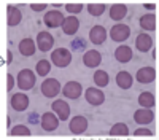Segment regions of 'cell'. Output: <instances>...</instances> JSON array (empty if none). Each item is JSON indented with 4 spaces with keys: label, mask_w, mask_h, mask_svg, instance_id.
<instances>
[{
    "label": "cell",
    "mask_w": 159,
    "mask_h": 140,
    "mask_svg": "<svg viewBox=\"0 0 159 140\" xmlns=\"http://www.w3.org/2000/svg\"><path fill=\"white\" fill-rule=\"evenodd\" d=\"M51 61L56 67H67L69 64L72 62V53L67 48H56L54 51L51 53Z\"/></svg>",
    "instance_id": "6da1fadb"
},
{
    "label": "cell",
    "mask_w": 159,
    "mask_h": 140,
    "mask_svg": "<svg viewBox=\"0 0 159 140\" xmlns=\"http://www.w3.org/2000/svg\"><path fill=\"white\" fill-rule=\"evenodd\" d=\"M34 84H35V75L32 70L24 69L18 73V86L22 91H29V89L34 88Z\"/></svg>",
    "instance_id": "7a4b0ae2"
},
{
    "label": "cell",
    "mask_w": 159,
    "mask_h": 140,
    "mask_svg": "<svg viewBox=\"0 0 159 140\" xmlns=\"http://www.w3.org/2000/svg\"><path fill=\"white\" fill-rule=\"evenodd\" d=\"M61 91V83L56 78H48L42 83V94L45 97H54Z\"/></svg>",
    "instance_id": "3957f363"
},
{
    "label": "cell",
    "mask_w": 159,
    "mask_h": 140,
    "mask_svg": "<svg viewBox=\"0 0 159 140\" xmlns=\"http://www.w3.org/2000/svg\"><path fill=\"white\" fill-rule=\"evenodd\" d=\"M129 35H130V29L126 24H115L110 30V37L115 42H124L129 38Z\"/></svg>",
    "instance_id": "277c9868"
},
{
    "label": "cell",
    "mask_w": 159,
    "mask_h": 140,
    "mask_svg": "<svg viewBox=\"0 0 159 140\" xmlns=\"http://www.w3.org/2000/svg\"><path fill=\"white\" fill-rule=\"evenodd\" d=\"M64 15L61 11H57V10H52V11H48L46 15H45V18H43V22L48 25V27H52V29H56V27H59V25H62V22H64Z\"/></svg>",
    "instance_id": "5b68a950"
},
{
    "label": "cell",
    "mask_w": 159,
    "mask_h": 140,
    "mask_svg": "<svg viewBox=\"0 0 159 140\" xmlns=\"http://www.w3.org/2000/svg\"><path fill=\"white\" fill-rule=\"evenodd\" d=\"M51 108L54 110V113L57 115L59 120H62V121H65V120L70 116V105L65 100H62V99H57V100L52 102Z\"/></svg>",
    "instance_id": "8992f818"
},
{
    "label": "cell",
    "mask_w": 159,
    "mask_h": 140,
    "mask_svg": "<svg viewBox=\"0 0 159 140\" xmlns=\"http://www.w3.org/2000/svg\"><path fill=\"white\" fill-rule=\"evenodd\" d=\"M40 121H42V127H43L45 131H48V132L57 129V126H59V116H56V115L51 113V111L43 113Z\"/></svg>",
    "instance_id": "52a82bcc"
},
{
    "label": "cell",
    "mask_w": 159,
    "mask_h": 140,
    "mask_svg": "<svg viewBox=\"0 0 159 140\" xmlns=\"http://www.w3.org/2000/svg\"><path fill=\"white\" fill-rule=\"evenodd\" d=\"M83 62H84V65L89 67V69H94V67H99L100 65V62H102V56L99 51L96 49H89L84 53L83 56Z\"/></svg>",
    "instance_id": "ba28073f"
},
{
    "label": "cell",
    "mask_w": 159,
    "mask_h": 140,
    "mask_svg": "<svg viewBox=\"0 0 159 140\" xmlns=\"http://www.w3.org/2000/svg\"><path fill=\"white\" fill-rule=\"evenodd\" d=\"M54 45V38L49 32H40L37 35V46L40 48V51H49Z\"/></svg>",
    "instance_id": "9c48e42d"
},
{
    "label": "cell",
    "mask_w": 159,
    "mask_h": 140,
    "mask_svg": "<svg viewBox=\"0 0 159 140\" xmlns=\"http://www.w3.org/2000/svg\"><path fill=\"white\" fill-rule=\"evenodd\" d=\"M86 100L91 105H100L105 100V94L97 88H88L86 89Z\"/></svg>",
    "instance_id": "30bf717a"
},
{
    "label": "cell",
    "mask_w": 159,
    "mask_h": 140,
    "mask_svg": "<svg viewBox=\"0 0 159 140\" xmlns=\"http://www.w3.org/2000/svg\"><path fill=\"white\" fill-rule=\"evenodd\" d=\"M11 107L15 108L16 111H22L29 107V97L25 94H21V93H16L11 96V100H10Z\"/></svg>",
    "instance_id": "8fae6325"
},
{
    "label": "cell",
    "mask_w": 159,
    "mask_h": 140,
    "mask_svg": "<svg viewBox=\"0 0 159 140\" xmlns=\"http://www.w3.org/2000/svg\"><path fill=\"white\" fill-rule=\"evenodd\" d=\"M89 38L94 45H102L105 40H107V30L102 25H94L89 32Z\"/></svg>",
    "instance_id": "7c38bea8"
},
{
    "label": "cell",
    "mask_w": 159,
    "mask_h": 140,
    "mask_svg": "<svg viewBox=\"0 0 159 140\" xmlns=\"http://www.w3.org/2000/svg\"><path fill=\"white\" fill-rule=\"evenodd\" d=\"M81 91H83L81 84L76 83V81H69L62 89L64 96H67L69 99H78L80 96H81Z\"/></svg>",
    "instance_id": "4fadbf2b"
},
{
    "label": "cell",
    "mask_w": 159,
    "mask_h": 140,
    "mask_svg": "<svg viewBox=\"0 0 159 140\" xmlns=\"http://www.w3.org/2000/svg\"><path fill=\"white\" fill-rule=\"evenodd\" d=\"M154 120V113L150 108H140L134 113V121L139 124H150Z\"/></svg>",
    "instance_id": "5bb4252c"
},
{
    "label": "cell",
    "mask_w": 159,
    "mask_h": 140,
    "mask_svg": "<svg viewBox=\"0 0 159 140\" xmlns=\"http://www.w3.org/2000/svg\"><path fill=\"white\" fill-rule=\"evenodd\" d=\"M69 129L73 134H83L88 129V120L84 116H75L70 123H69Z\"/></svg>",
    "instance_id": "9a60e30c"
},
{
    "label": "cell",
    "mask_w": 159,
    "mask_h": 140,
    "mask_svg": "<svg viewBox=\"0 0 159 140\" xmlns=\"http://www.w3.org/2000/svg\"><path fill=\"white\" fill-rule=\"evenodd\" d=\"M156 78V70L153 67H143L137 72V80L139 83H143V84H148L151 83L153 80Z\"/></svg>",
    "instance_id": "2e32d148"
},
{
    "label": "cell",
    "mask_w": 159,
    "mask_h": 140,
    "mask_svg": "<svg viewBox=\"0 0 159 140\" xmlns=\"http://www.w3.org/2000/svg\"><path fill=\"white\" fill-rule=\"evenodd\" d=\"M78 27H80V21H78L75 16L65 18L64 22H62V30H64L65 35H73V34H76Z\"/></svg>",
    "instance_id": "e0dca14e"
},
{
    "label": "cell",
    "mask_w": 159,
    "mask_h": 140,
    "mask_svg": "<svg viewBox=\"0 0 159 140\" xmlns=\"http://www.w3.org/2000/svg\"><path fill=\"white\" fill-rule=\"evenodd\" d=\"M135 45H137V49L139 51L147 53V51H150L151 46H153V40H151V37L148 34H140L135 38Z\"/></svg>",
    "instance_id": "ac0fdd59"
},
{
    "label": "cell",
    "mask_w": 159,
    "mask_h": 140,
    "mask_svg": "<svg viewBox=\"0 0 159 140\" xmlns=\"http://www.w3.org/2000/svg\"><path fill=\"white\" fill-rule=\"evenodd\" d=\"M115 57L118 62H129L132 59V49L126 45H121V46H118L116 51H115Z\"/></svg>",
    "instance_id": "d6986e66"
},
{
    "label": "cell",
    "mask_w": 159,
    "mask_h": 140,
    "mask_svg": "<svg viewBox=\"0 0 159 140\" xmlns=\"http://www.w3.org/2000/svg\"><path fill=\"white\" fill-rule=\"evenodd\" d=\"M35 43L32 38H22V40L19 42V53L22 56H32L35 53Z\"/></svg>",
    "instance_id": "ffe728a7"
},
{
    "label": "cell",
    "mask_w": 159,
    "mask_h": 140,
    "mask_svg": "<svg viewBox=\"0 0 159 140\" xmlns=\"http://www.w3.org/2000/svg\"><path fill=\"white\" fill-rule=\"evenodd\" d=\"M126 13H127V7L123 5V3H116V5L110 7V18L115 19V21H121V19H124Z\"/></svg>",
    "instance_id": "44dd1931"
},
{
    "label": "cell",
    "mask_w": 159,
    "mask_h": 140,
    "mask_svg": "<svg viewBox=\"0 0 159 140\" xmlns=\"http://www.w3.org/2000/svg\"><path fill=\"white\" fill-rule=\"evenodd\" d=\"M7 11H8V25H11V27L13 25H18L21 22V19H22L21 10L16 8V7H8Z\"/></svg>",
    "instance_id": "7402d4cb"
},
{
    "label": "cell",
    "mask_w": 159,
    "mask_h": 140,
    "mask_svg": "<svg viewBox=\"0 0 159 140\" xmlns=\"http://www.w3.org/2000/svg\"><path fill=\"white\" fill-rule=\"evenodd\" d=\"M116 84L121 89H129L132 86V75L129 72H119L116 75Z\"/></svg>",
    "instance_id": "603a6c76"
},
{
    "label": "cell",
    "mask_w": 159,
    "mask_h": 140,
    "mask_svg": "<svg viewBox=\"0 0 159 140\" xmlns=\"http://www.w3.org/2000/svg\"><path fill=\"white\" fill-rule=\"evenodd\" d=\"M140 25L145 30H154L156 29V16L154 15H143L140 18Z\"/></svg>",
    "instance_id": "cb8c5ba5"
},
{
    "label": "cell",
    "mask_w": 159,
    "mask_h": 140,
    "mask_svg": "<svg viewBox=\"0 0 159 140\" xmlns=\"http://www.w3.org/2000/svg\"><path fill=\"white\" fill-rule=\"evenodd\" d=\"M154 102H156L154 96L151 93H148V91H145V93H142L139 96V104L142 105V108H151L154 105Z\"/></svg>",
    "instance_id": "d4e9b609"
},
{
    "label": "cell",
    "mask_w": 159,
    "mask_h": 140,
    "mask_svg": "<svg viewBox=\"0 0 159 140\" xmlns=\"http://www.w3.org/2000/svg\"><path fill=\"white\" fill-rule=\"evenodd\" d=\"M108 81H110V76H108L107 72H105V70H96V73H94V83L97 86L105 88L108 84Z\"/></svg>",
    "instance_id": "484cf974"
},
{
    "label": "cell",
    "mask_w": 159,
    "mask_h": 140,
    "mask_svg": "<svg viewBox=\"0 0 159 140\" xmlns=\"http://www.w3.org/2000/svg\"><path fill=\"white\" fill-rule=\"evenodd\" d=\"M110 135H113V137H116V135H129V129H127V126L124 124V123H118V124H115L111 129H110Z\"/></svg>",
    "instance_id": "4316f807"
},
{
    "label": "cell",
    "mask_w": 159,
    "mask_h": 140,
    "mask_svg": "<svg viewBox=\"0 0 159 140\" xmlns=\"http://www.w3.org/2000/svg\"><path fill=\"white\" fill-rule=\"evenodd\" d=\"M49 70H51V64H49L48 61L42 59V61L37 62V73H38L40 76H46V75L49 73Z\"/></svg>",
    "instance_id": "83f0119b"
},
{
    "label": "cell",
    "mask_w": 159,
    "mask_h": 140,
    "mask_svg": "<svg viewBox=\"0 0 159 140\" xmlns=\"http://www.w3.org/2000/svg\"><path fill=\"white\" fill-rule=\"evenodd\" d=\"M88 11H89V15H92V16H100V15H103V11H105V5L103 3H89L88 5Z\"/></svg>",
    "instance_id": "f1b7e54d"
},
{
    "label": "cell",
    "mask_w": 159,
    "mask_h": 140,
    "mask_svg": "<svg viewBox=\"0 0 159 140\" xmlns=\"http://www.w3.org/2000/svg\"><path fill=\"white\" fill-rule=\"evenodd\" d=\"M11 135L27 137V135H30V131H29V127H25V126H15V127L11 129Z\"/></svg>",
    "instance_id": "f546056e"
},
{
    "label": "cell",
    "mask_w": 159,
    "mask_h": 140,
    "mask_svg": "<svg viewBox=\"0 0 159 140\" xmlns=\"http://www.w3.org/2000/svg\"><path fill=\"white\" fill-rule=\"evenodd\" d=\"M65 8H67L69 13H73V15H75V13H80V11L83 10V5L81 3H67V5H65Z\"/></svg>",
    "instance_id": "4dcf8cb0"
},
{
    "label": "cell",
    "mask_w": 159,
    "mask_h": 140,
    "mask_svg": "<svg viewBox=\"0 0 159 140\" xmlns=\"http://www.w3.org/2000/svg\"><path fill=\"white\" fill-rule=\"evenodd\" d=\"M134 135H137V137H142V135L150 137V135H151V131H150V129H137V131L134 132Z\"/></svg>",
    "instance_id": "1f68e13d"
},
{
    "label": "cell",
    "mask_w": 159,
    "mask_h": 140,
    "mask_svg": "<svg viewBox=\"0 0 159 140\" xmlns=\"http://www.w3.org/2000/svg\"><path fill=\"white\" fill-rule=\"evenodd\" d=\"M7 81H8V84H7L8 91H11V89H13V86H15V76H13L11 73H8V76H7Z\"/></svg>",
    "instance_id": "d6a6232c"
},
{
    "label": "cell",
    "mask_w": 159,
    "mask_h": 140,
    "mask_svg": "<svg viewBox=\"0 0 159 140\" xmlns=\"http://www.w3.org/2000/svg\"><path fill=\"white\" fill-rule=\"evenodd\" d=\"M30 8H32L34 11H43V10L46 8V3H32Z\"/></svg>",
    "instance_id": "836d02e7"
},
{
    "label": "cell",
    "mask_w": 159,
    "mask_h": 140,
    "mask_svg": "<svg viewBox=\"0 0 159 140\" xmlns=\"http://www.w3.org/2000/svg\"><path fill=\"white\" fill-rule=\"evenodd\" d=\"M13 61V54H11V51H8V53H7V64H10Z\"/></svg>",
    "instance_id": "e575fe53"
},
{
    "label": "cell",
    "mask_w": 159,
    "mask_h": 140,
    "mask_svg": "<svg viewBox=\"0 0 159 140\" xmlns=\"http://www.w3.org/2000/svg\"><path fill=\"white\" fill-rule=\"evenodd\" d=\"M143 7H145V8H148V10H154V8H156V5H154V3H145Z\"/></svg>",
    "instance_id": "d590c367"
}]
</instances>
